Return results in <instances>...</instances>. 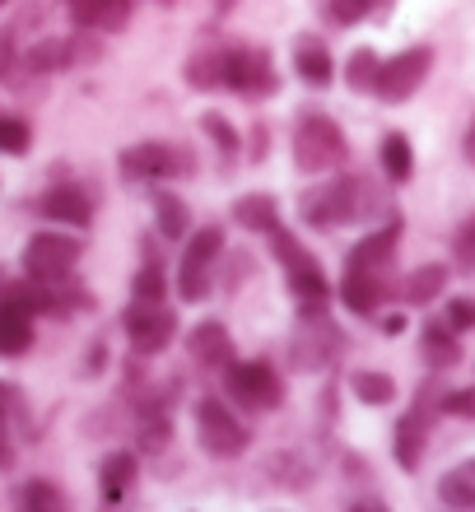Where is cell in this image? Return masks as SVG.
<instances>
[{
  "instance_id": "obj_1",
  "label": "cell",
  "mask_w": 475,
  "mask_h": 512,
  "mask_svg": "<svg viewBox=\"0 0 475 512\" xmlns=\"http://www.w3.org/2000/svg\"><path fill=\"white\" fill-rule=\"evenodd\" d=\"M378 210V191L364 177H331L322 187H308L299 196V215L308 229H340Z\"/></svg>"
},
{
  "instance_id": "obj_2",
  "label": "cell",
  "mask_w": 475,
  "mask_h": 512,
  "mask_svg": "<svg viewBox=\"0 0 475 512\" xmlns=\"http://www.w3.org/2000/svg\"><path fill=\"white\" fill-rule=\"evenodd\" d=\"M345 154H350L345 131L326 112H303L299 126H294V163L303 173H336Z\"/></svg>"
},
{
  "instance_id": "obj_3",
  "label": "cell",
  "mask_w": 475,
  "mask_h": 512,
  "mask_svg": "<svg viewBox=\"0 0 475 512\" xmlns=\"http://www.w3.org/2000/svg\"><path fill=\"white\" fill-rule=\"evenodd\" d=\"M224 252V233L210 224V229H196L182 247V261H177V294L187 303H201L215 284V256Z\"/></svg>"
},
{
  "instance_id": "obj_4",
  "label": "cell",
  "mask_w": 475,
  "mask_h": 512,
  "mask_svg": "<svg viewBox=\"0 0 475 512\" xmlns=\"http://www.w3.org/2000/svg\"><path fill=\"white\" fill-rule=\"evenodd\" d=\"M340 345H345V336L326 322L322 308H303L299 312V331H294V340H289V364L299 368V373H317V368H326L331 359H336Z\"/></svg>"
},
{
  "instance_id": "obj_5",
  "label": "cell",
  "mask_w": 475,
  "mask_h": 512,
  "mask_svg": "<svg viewBox=\"0 0 475 512\" xmlns=\"http://www.w3.org/2000/svg\"><path fill=\"white\" fill-rule=\"evenodd\" d=\"M224 387H229L233 401L243 405V410H252V415L275 410V405L285 401L280 373H275L271 364H261V359H247V364H238V359H233V364L224 368Z\"/></svg>"
},
{
  "instance_id": "obj_6",
  "label": "cell",
  "mask_w": 475,
  "mask_h": 512,
  "mask_svg": "<svg viewBox=\"0 0 475 512\" xmlns=\"http://www.w3.org/2000/svg\"><path fill=\"white\" fill-rule=\"evenodd\" d=\"M196 438H201V447L210 457H238L252 443L247 424H238V415L224 401H215V396L196 401Z\"/></svg>"
},
{
  "instance_id": "obj_7",
  "label": "cell",
  "mask_w": 475,
  "mask_h": 512,
  "mask_svg": "<svg viewBox=\"0 0 475 512\" xmlns=\"http://www.w3.org/2000/svg\"><path fill=\"white\" fill-rule=\"evenodd\" d=\"M275 243V256L285 261V270H289V289H294V298H299L303 308H326V275H322V266H317V256L308 252L303 243H294L285 229H275V233H266Z\"/></svg>"
},
{
  "instance_id": "obj_8",
  "label": "cell",
  "mask_w": 475,
  "mask_h": 512,
  "mask_svg": "<svg viewBox=\"0 0 475 512\" xmlns=\"http://www.w3.org/2000/svg\"><path fill=\"white\" fill-rule=\"evenodd\" d=\"M84 243L66 233H38L24 247V275L28 280H70V270L80 261Z\"/></svg>"
},
{
  "instance_id": "obj_9",
  "label": "cell",
  "mask_w": 475,
  "mask_h": 512,
  "mask_svg": "<svg viewBox=\"0 0 475 512\" xmlns=\"http://www.w3.org/2000/svg\"><path fill=\"white\" fill-rule=\"evenodd\" d=\"M429 70H434V52H429V47H406L401 56L382 61L373 94H378L382 103H406V98L429 80Z\"/></svg>"
},
{
  "instance_id": "obj_10",
  "label": "cell",
  "mask_w": 475,
  "mask_h": 512,
  "mask_svg": "<svg viewBox=\"0 0 475 512\" xmlns=\"http://www.w3.org/2000/svg\"><path fill=\"white\" fill-rule=\"evenodd\" d=\"M275 84H280V75H275L271 52H266V47H229L224 89L247 94V98H266V94H275Z\"/></svg>"
},
{
  "instance_id": "obj_11",
  "label": "cell",
  "mask_w": 475,
  "mask_h": 512,
  "mask_svg": "<svg viewBox=\"0 0 475 512\" xmlns=\"http://www.w3.org/2000/svg\"><path fill=\"white\" fill-rule=\"evenodd\" d=\"M177 173H191L187 149L159 145V140H145V145L122 149V177L126 182H159V177H177Z\"/></svg>"
},
{
  "instance_id": "obj_12",
  "label": "cell",
  "mask_w": 475,
  "mask_h": 512,
  "mask_svg": "<svg viewBox=\"0 0 475 512\" xmlns=\"http://www.w3.org/2000/svg\"><path fill=\"white\" fill-rule=\"evenodd\" d=\"M126 326V340L136 345V354H159L168 350V340L177 336V322L173 312H163V303H150V298H136L122 317Z\"/></svg>"
},
{
  "instance_id": "obj_13",
  "label": "cell",
  "mask_w": 475,
  "mask_h": 512,
  "mask_svg": "<svg viewBox=\"0 0 475 512\" xmlns=\"http://www.w3.org/2000/svg\"><path fill=\"white\" fill-rule=\"evenodd\" d=\"M396 238H401V224L392 219L387 229L368 233L359 247H350V256H345V270H359V275H378V280H387V266H392Z\"/></svg>"
},
{
  "instance_id": "obj_14",
  "label": "cell",
  "mask_w": 475,
  "mask_h": 512,
  "mask_svg": "<svg viewBox=\"0 0 475 512\" xmlns=\"http://www.w3.org/2000/svg\"><path fill=\"white\" fill-rule=\"evenodd\" d=\"M424 443H429V396H420L415 410L401 415V424H396V466L401 471H420Z\"/></svg>"
},
{
  "instance_id": "obj_15",
  "label": "cell",
  "mask_w": 475,
  "mask_h": 512,
  "mask_svg": "<svg viewBox=\"0 0 475 512\" xmlns=\"http://www.w3.org/2000/svg\"><path fill=\"white\" fill-rule=\"evenodd\" d=\"M33 350V308L5 294L0 303V359H19Z\"/></svg>"
},
{
  "instance_id": "obj_16",
  "label": "cell",
  "mask_w": 475,
  "mask_h": 512,
  "mask_svg": "<svg viewBox=\"0 0 475 512\" xmlns=\"http://www.w3.org/2000/svg\"><path fill=\"white\" fill-rule=\"evenodd\" d=\"M66 10L89 33H122L131 19V0H66Z\"/></svg>"
},
{
  "instance_id": "obj_17",
  "label": "cell",
  "mask_w": 475,
  "mask_h": 512,
  "mask_svg": "<svg viewBox=\"0 0 475 512\" xmlns=\"http://www.w3.org/2000/svg\"><path fill=\"white\" fill-rule=\"evenodd\" d=\"M38 210L47 219H56V224H66V229H89V219H94V205H89V196H84L80 187H52L47 196L38 201Z\"/></svg>"
},
{
  "instance_id": "obj_18",
  "label": "cell",
  "mask_w": 475,
  "mask_h": 512,
  "mask_svg": "<svg viewBox=\"0 0 475 512\" xmlns=\"http://www.w3.org/2000/svg\"><path fill=\"white\" fill-rule=\"evenodd\" d=\"M187 350L196 364L205 368H229L233 364V336L224 322H201L196 331L187 336Z\"/></svg>"
},
{
  "instance_id": "obj_19",
  "label": "cell",
  "mask_w": 475,
  "mask_h": 512,
  "mask_svg": "<svg viewBox=\"0 0 475 512\" xmlns=\"http://www.w3.org/2000/svg\"><path fill=\"white\" fill-rule=\"evenodd\" d=\"M392 294V284L378 280V275H359V270H345V284H340V298H345V308L350 312H364V317H373V312L382 308V298Z\"/></svg>"
},
{
  "instance_id": "obj_20",
  "label": "cell",
  "mask_w": 475,
  "mask_h": 512,
  "mask_svg": "<svg viewBox=\"0 0 475 512\" xmlns=\"http://www.w3.org/2000/svg\"><path fill=\"white\" fill-rule=\"evenodd\" d=\"M294 70H299V80H308L313 89L331 84L336 66H331V52H326V42H317V38H299V47H294Z\"/></svg>"
},
{
  "instance_id": "obj_21",
  "label": "cell",
  "mask_w": 475,
  "mask_h": 512,
  "mask_svg": "<svg viewBox=\"0 0 475 512\" xmlns=\"http://www.w3.org/2000/svg\"><path fill=\"white\" fill-rule=\"evenodd\" d=\"M233 219H238V229L247 233H275L280 229V210H275L271 196H238L233 201Z\"/></svg>"
},
{
  "instance_id": "obj_22",
  "label": "cell",
  "mask_w": 475,
  "mask_h": 512,
  "mask_svg": "<svg viewBox=\"0 0 475 512\" xmlns=\"http://www.w3.org/2000/svg\"><path fill=\"white\" fill-rule=\"evenodd\" d=\"M443 289H448V270L443 266H420L396 284V294L406 298V303H415V308H420V303H434Z\"/></svg>"
},
{
  "instance_id": "obj_23",
  "label": "cell",
  "mask_w": 475,
  "mask_h": 512,
  "mask_svg": "<svg viewBox=\"0 0 475 512\" xmlns=\"http://www.w3.org/2000/svg\"><path fill=\"white\" fill-rule=\"evenodd\" d=\"M438 503L443 508H475V457L452 466L443 480H438Z\"/></svg>"
},
{
  "instance_id": "obj_24",
  "label": "cell",
  "mask_w": 475,
  "mask_h": 512,
  "mask_svg": "<svg viewBox=\"0 0 475 512\" xmlns=\"http://www.w3.org/2000/svg\"><path fill=\"white\" fill-rule=\"evenodd\" d=\"M136 480V457L131 452H112L98 471V489H103V503H122L126 499V485Z\"/></svg>"
},
{
  "instance_id": "obj_25",
  "label": "cell",
  "mask_w": 475,
  "mask_h": 512,
  "mask_svg": "<svg viewBox=\"0 0 475 512\" xmlns=\"http://www.w3.org/2000/svg\"><path fill=\"white\" fill-rule=\"evenodd\" d=\"M224 70H229V47L224 52H196L187 61V80L191 89L210 94V89H224Z\"/></svg>"
},
{
  "instance_id": "obj_26",
  "label": "cell",
  "mask_w": 475,
  "mask_h": 512,
  "mask_svg": "<svg viewBox=\"0 0 475 512\" xmlns=\"http://www.w3.org/2000/svg\"><path fill=\"white\" fill-rule=\"evenodd\" d=\"M382 173L392 177V182H410L415 177V149H410L406 135H387L382 140Z\"/></svg>"
},
{
  "instance_id": "obj_27",
  "label": "cell",
  "mask_w": 475,
  "mask_h": 512,
  "mask_svg": "<svg viewBox=\"0 0 475 512\" xmlns=\"http://www.w3.org/2000/svg\"><path fill=\"white\" fill-rule=\"evenodd\" d=\"M350 387L364 405H392L396 401V382L387 378V373H378V368H359L350 378Z\"/></svg>"
},
{
  "instance_id": "obj_28",
  "label": "cell",
  "mask_w": 475,
  "mask_h": 512,
  "mask_svg": "<svg viewBox=\"0 0 475 512\" xmlns=\"http://www.w3.org/2000/svg\"><path fill=\"white\" fill-rule=\"evenodd\" d=\"M424 359H429L434 368H452L457 359H462L457 340H452V326H438V322L424 326Z\"/></svg>"
},
{
  "instance_id": "obj_29",
  "label": "cell",
  "mask_w": 475,
  "mask_h": 512,
  "mask_svg": "<svg viewBox=\"0 0 475 512\" xmlns=\"http://www.w3.org/2000/svg\"><path fill=\"white\" fill-rule=\"evenodd\" d=\"M154 215H159V233L163 238H187V229H191V215H187V205L177 201V196H168V191H159L154 196Z\"/></svg>"
},
{
  "instance_id": "obj_30",
  "label": "cell",
  "mask_w": 475,
  "mask_h": 512,
  "mask_svg": "<svg viewBox=\"0 0 475 512\" xmlns=\"http://www.w3.org/2000/svg\"><path fill=\"white\" fill-rule=\"evenodd\" d=\"M378 70H382V56L373 52V47H359V52H350V66H345V84L350 89H373L378 84Z\"/></svg>"
},
{
  "instance_id": "obj_31",
  "label": "cell",
  "mask_w": 475,
  "mask_h": 512,
  "mask_svg": "<svg viewBox=\"0 0 475 512\" xmlns=\"http://www.w3.org/2000/svg\"><path fill=\"white\" fill-rule=\"evenodd\" d=\"M28 145H33V131H28L24 117L0 112V154H24Z\"/></svg>"
},
{
  "instance_id": "obj_32",
  "label": "cell",
  "mask_w": 475,
  "mask_h": 512,
  "mask_svg": "<svg viewBox=\"0 0 475 512\" xmlns=\"http://www.w3.org/2000/svg\"><path fill=\"white\" fill-rule=\"evenodd\" d=\"M168 415L163 410H150V415L140 419V429H136V438H140V452H163L168 447Z\"/></svg>"
},
{
  "instance_id": "obj_33",
  "label": "cell",
  "mask_w": 475,
  "mask_h": 512,
  "mask_svg": "<svg viewBox=\"0 0 475 512\" xmlns=\"http://www.w3.org/2000/svg\"><path fill=\"white\" fill-rule=\"evenodd\" d=\"M61 489L56 485H47V480H33V485H24L19 489V508H28V512H42V508H61Z\"/></svg>"
},
{
  "instance_id": "obj_34",
  "label": "cell",
  "mask_w": 475,
  "mask_h": 512,
  "mask_svg": "<svg viewBox=\"0 0 475 512\" xmlns=\"http://www.w3.org/2000/svg\"><path fill=\"white\" fill-rule=\"evenodd\" d=\"M131 294H136V298H150V303H163V294H168V280H163V270L154 266V261L140 270L136 280H131Z\"/></svg>"
},
{
  "instance_id": "obj_35",
  "label": "cell",
  "mask_w": 475,
  "mask_h": 512,
  "mask_svg": "<svg viewBox=\"0 0 475 512\" xmlns=\"http://www.w3.org/2000/svg\"><path fill=\"white\" fill-rule=\"evenodd\" d=\"M201 126H205V135H210V140H215V145H219V154H224V159H233V154H238V135H233V126L224 122L219 112H210V117H201Z\"/></svg>"
},
{
  "instance_id": "obj_36",
  "label": "cell",
  "mask_w": 475,
  "mask_h": 512,
  "mask_svg": "<svg viewBox=\"0 0 475 512\" xmlns=\"http://www.w3.org/2000/svg\"><path fill=\"white\" fill-rule=\"evenodd\" d=\"M452 256H457V266L475 275V215L462 219V229H457V238H452Z\"/></svg>"
},
{
  "instance_id": "obj_37",
  "label": "cell",
  "mask_w": 475,
  "mask_h": 512,
  "mask_svg": "<svg viewBox=\"0 0 475 512\" xmlns=\"http://www.w3.org/2000/svg\"><path fill=\"white\" fill-rule=\"evenodd\" d=\"M438 415H466V419H475V391H448V396H438Z\"/></svg>"
},
{
  "instance_id": "obj_38",
  "label": "cell",
  "mask_w": 475,
  "mask_h": 512,
  "mask_svg": "<svg viewBox=\"0 0 475 512\" xmlns=\"http://www.w3.org/2000/svg\"><path fill=\"white\" fill-rule=\"evenodd\" d=\"M448 326L452 331H471L475 326V298H452L448 303Z\"/></svg>"
},
{
  "instance_id": "obj_39",
  "label": "cell",
  "mask_w": 475,
  "mask_h": 512,
  "mask_svg": "<svg viewBox=\"0 0 475 512\" xmlns=\"http://www.w3.org/2000/svg\"><path fill=\"white\" fill-rule=\"evenodd\" d=\"M331 10H336L340 24H359V19L373 10V0H331Z\"/></svg>"
},
{
  "instance_id": "obj_40",
  "label": "cell",
  "mask_w": 475,
  "mask_h": 512,
  "mask_svg": "<svg viewBox=\"0 0 475 512\" xmlns=\"http://www.w3.org/2000/svg\"><path fill=\"white\" fill-rule=\"evenodd\" d=\"M5 410H10V387L0 382V466H10V433H5Z\"/></svg>"
},
{
  "instance_id": "obj_41",
  "label": "cell",
  "mask_w": 475,
  "mask_h": 512,
  "mask_svg": "<svg viewBox=\"0 0 475 512\" xmlns=\"http://www.w3.org/2000/svg\"><path fill=\"white\" fill-rule=\"evenodd\" d=\"M382 331H387V336H401V331H406V312H401V317H387Z\"/></svg>"
},
{
  "instance_id": "obj_42",
  "label": "cell",
  "mask_w": 475,
  "mask_h": 512,
  "mask_svg": "<svg viewBox=\"0 0 475 512\" xmlns=\"http://www.w3.org/2000/svg\"><path fill=\"white\" fill-rule=\"evenodd\" d=\"M462 149H466V163H475V117H471V126H466V140H462Z\"/></svg>"
},
{
  "instance_id": "obj_43",
  "label": "cell",
  "mask_w": 475,
  "mask_h": 512,
  "mask_svg": "<svg viewBox=\"0 0 475 512\" xmlns=\"http://www.w3.org/2000/svg\"><path fill=\"white\" fill-rule=\"evenodd\" d=\"M229 5H233V0H219V10H229Z\"/></svg>"
},
{
  "instance_id": "obj_44",
  "label": "cell",
  "mask_w": 475,
  "mask_h": 512,
  "mask_svg": "<svg viewBox=\"0 0 475 512\" xmlns=\"http://www.w3.org/2000/svg\"><path fill=\"white\" fill-rule=\"evenodd\" d=\"M0 70H5V52H0Z\"/></svg>"
},
{
  "instance_id": "obj_45",
  "label": "cell",
  "mask_w": 475,
  "mask_h": 512,
  "mask_svg": "<svg viewBox=\"0 0 475 512\" xmlns=\"http://www.w3.org/2000/svg\"><path fill=\"white\" fill-rule=\"evenodd\" d=\"M0 5H5V0H0Z\"/></svg>"
},
{
  "instance_id": "obj_46",
  "label": "cell",
  "mask_w": 475,
  "mask_h": 512,
  "mask_svg": "<svg viewBox=\"0 0 475 512\" xmlns=\"http://www.w3.org/2000/svg\"><path fill=\"white\" fill-rule=\"evenodd\" d=\"M0 284H5V280H0Z\"/></svg>"
}]
</instances>
